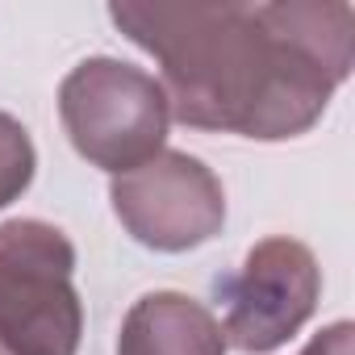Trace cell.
Segmentation results:
<instances>
[{"label":"cell","instance_id":"6da1fadb","mask_svg":"<svg viewBox=\"0 0 355 355\" xmlns=\"http://www.w3.org/2000/svg\"><path fill=\"white\" fill-rule=\"evenodd\" d=\"M159 63L175 121L280 142L305 134L355 63V9L293 5H109Z\"/></svg>","mask_w":355,"mask_h":355},{"label":"cell","instance_id":"7a4b0ae2","mask_svg":"<svg viewBox=\"0 0 355 355\" xmlns=\"http://www.w3.org/2000/svg\"><path fill=\"white\" fill-rule=\"evenodd\" d=\"M71 239L38 218L0 226V347L9 355H76L84 305L71 284Z\"/></svg>","mask_w":355,"mask_h":355},{"label":"cell","instance_id":"3957f363","mask_svg":"<svg viewBox=\"0 0 355 355\" xmlns=\"http://www.w3.org/2000/svg\"><path fill=\"white\" fill-rule=\"evenodd\" d=\"M59 117L80 159L125 175L163 150L171 109L150 71L101 55L67 71L59 84Z\"/></svg>","mask_w":355,"mask_h":355},{"label":"cell","instance_id":"277c9868","mask_svg":"<svg viewBox=\"0 0 355 355\" xmlns=\"http://www.w3.org/2000/svg\"><path fill=\"white\" fill-rule=\"evenodd\" d=\"M113 214L125 234L150 251H197L226 226L222 180L184 150H159L150 163L113 175Z\"/></svg>","mask_w":355,"mask_h":355},{"label":"cell","instance_id":"5b68a950","mask_svg":"<svg viewBox=\"0 0 355 355\" xmlns=\"http://www.w3.org/2000/svg\"><path fill=\"white\" fill-rule=\"evenodd\" d=\"M218 297L226 305V318L218 322L226 347L263 355L288 343L313 318L322 297V268L305 243L263 239L251 247L243 268L218 284Z\"/></svg>","mask_w":355,"mask_h":355},{"label":"cell","instance_id":"8992f818","mask_svg":"<svg viewBox=\"0 0 355 355\" xmlns=\"http://www.w3.org/2000/svg\"><path fill=\"white\" fill-rule=\"evenodd\" d=\"M117 355H226V334L201 301L146 293L121 322Z\"/></svg>","mask_w":355,"mask_h":355},{"label":"cell","instance_id":"52a82bcc","mask_svg":"<svg viewBox=\"0 0 355 355\" xmlns=\"http://www.w3.org/2000/svg\"><path fill=\"white\" fill-rule=\"evenodd\" d=\"M34 163H38V155H34L26 125L9 113H0V209L30 189Z\"/></svg>","mask_w":355,"mask_h":355},{"label":"cell","instance_id":"ba28073f","mask_svg":"<svg viewBox=\"0 0 355 355\" xmlns=\"http://www.w3.org/2000/svg\"><path fill=\"white\" fill-rule=\"evenodd\" d=\"M351 322H334V326H326L301 355H351Z\"/></svg>","mask_w":355,"mask_h":355},{"label":"cell","instance_id":"9c48e42d","mask_svg":"<svg viewBox=\"0 0 355 355\" xmlns=\"http://www.w3.org/2000/svg\"><path fill=\"white\" fill-rule=\"evenodd\" d=\"M0 355H9V351H5V347H0Z\"/></svg>","mask_w":355,"mask_h":355}]
</instances>
